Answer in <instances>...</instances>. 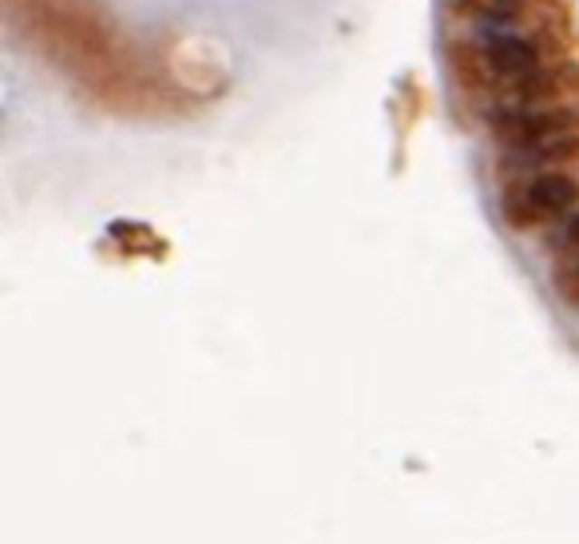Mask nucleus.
Masks as SVG:
<instances>
[{"label": "nucleus", "mask_w": 579, "mask_h": 544, "mask_svg": "<svg viewBox=\"0 0 579 544\" xmlns=\"http://www.w3.org/2000/svg\"><path fill=\"white\" fill-rule=\"evenodd\" d=\"M528 203H532V211L536 215H564L567 207L575 203V180L572 175H560V171H544V175H536V180L528 183Z\"/></svg>", "instance_id": "nucleus-1"}, {"label": "nucleus", "mask_w": 579, "mask_h": 544, "mask_svg": "<svg viewBox=\"0 0 579 544\" xmlns=\"http://www.w3.org/2000/svg\"><path fill=\"white\" fill-rule=\"evenodd\" d=\"M488 64L497 72H508V76H528V72H536V48L520 36H497L488 44Z\"/></svg>", "instance_id": "nucleus-2"}, {"label": "nucleus", "mask_w": 579, "mask_h": 544, "mask_svg": "<svg viewBox=\"0 0 579 544\" xmlns=\"http://www.w3.org/2000/svg\"><path fill=\"white\" fill-rule=\"evenodd\" d=\"M567 243H575V247H579V215L572 219V223H567Z\"/></svg>", "instance_id": "nucleus-3"}]
</instances>
